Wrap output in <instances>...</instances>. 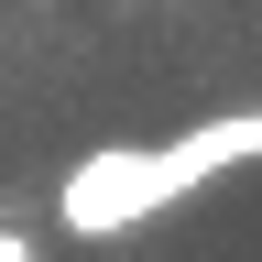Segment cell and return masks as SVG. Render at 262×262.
<instances>
[{
	"mask_svg": "<svg viewBox=\"0 0 262 262\" xmlns=\"http://www.w3.org/2000/svg\"><path fill=\"white\" fill-rule=\"evenodd\" d=\"M229 164H262V110H219V120L175 131V142H98V153H77V175L55 186V219L77 241H131V229H153L175 196H196Z\"/></svg>",
	"mask_w": 262,
	"mask_h": 262,
	"instance_id": "cell-1",
	"label": "cell"
},
{
	"mask_svg": "<svg viewBox=\"0 0 262 262\" xmlns=\"http://www.w3.org/2000/svg\"><path fill=\"white\" fill-rule=\"evenodd\" d=\"M0 262H44V241L33 229H0Z\"/></svg>",
	"mask_w": 262,
	"mask_h": 262,
	"instance_id": "cell-2",
	"label": "cell"
}]
</instances>
